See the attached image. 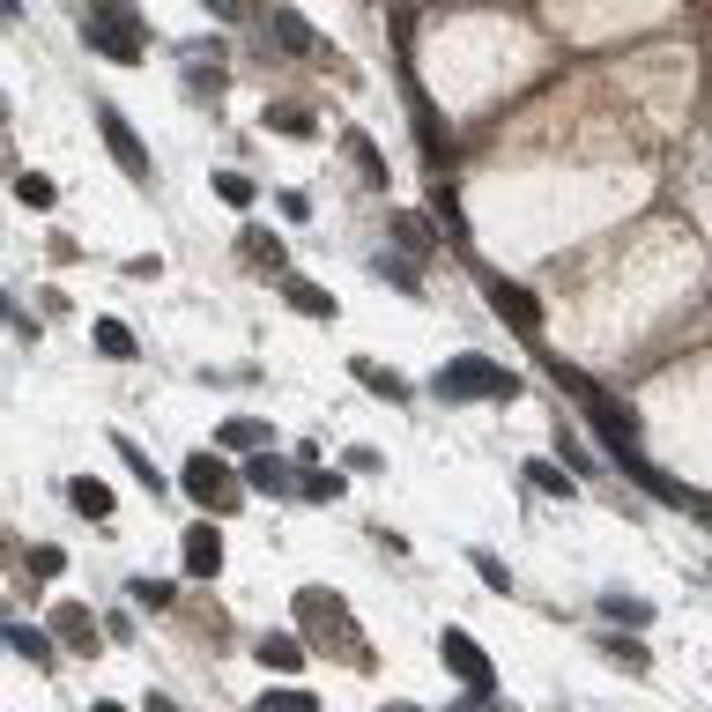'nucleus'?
<instances>
[{
	"label": "nucleus",
	"mask_w": 712,
	"mask_h": 712,
	"mask_svg": "<svg viewBox=\"0 0 712 712\" xmlns=\"http://www.w3.org/2000/svg\"><path fill=\"white\" fill-rule=\"evenodd\" d=\"M68 505H74L82 519H104V513H112V491H104V483H90V475H74V483H68Z\"/></svg>",
	"instance_id": "nucleus-10"
},
{
	"label": "nucleus",
	"mask_w": 712,
	"mask_h": 712,
	"mask_svg": "<svg viewBox=\"0 0 712 712\" xmlns=\"http://www.w3.org/2000/svg\"><path fill=\"white\" fill-rule=\"evenodd\" d=\"M0 120H8V104H0Z\"/></svg>",
	"instance_id": "nucleus-39"
},
{
	"label": "nucleus",
	"mask_w": 712,
	"mask_h": 712,
	"mask_svg": "<svg viewBox=\"0 0 712 712\" xmlns=\"http://www.w3.org/2000/svg\"><path fill=\"white\" fill-rule=\"evenodd\" d=\"M186 571H194V579H216V571H223V535L208 527V519L186 527Z\"/></svg>",
	"instance_id": "nucleus-7"
},
{
	"label": "nucleus",
	"mask_w": 712,
	"mask_h": 712,
	"mask_svg": "<svg viewBox=\"0 0 712 712\" xmlns=\"http://www.w3.org/2000/svg\"><path fill=\"white\" fill-rule=\"evenodd\" d=\"M260 661H268V668H297V661H305V639L275 631V639H260Z\"/></svg>",
	"instance_id": "nucleus-20"
},
{
	"label": "nucleus",
	"mask_w": 712,
	"mask_h": 712,
	"mask_svg": "<svg viewBox=\"0 0 712 712\" xmlns=\"http://www.w3.org/2000/svg\"><path fill=\"white\" fill-rule=\"evenodd\" d=\"M208 16H216V23H246L252 0H208Z\"/></svg>",
	"instance_id": "nucleus-32"
},
{
	"label": "nucleus",
	"mask_w": 712,
	"mask_h": 712,
	"mask_svg": "<svg viewBox=\"0 0 712 712\" xmlns=\"http://www.w3.org/2000/svg\"><path fill=\"white\" fill-rule=\"evenodd\" d=\"M0 320H8V290H0Z\"/></svg>",
	"instance_id": "nucleus-36"
},
{
	"label": "nucleus",
	"mask_w": 712,
	"mask_h": 712,
	"mask_svg": "<svg viewBox=\"0 0 712 712\" xmlns=\"http://www.w3.org/2000/svg\"><path fill=\"white\" fill-rule=\"evenodd\" d=\"M527 475H535V491H549V497H579L571 467H557V461H527Z\"/></svg>",
	"instance_id": "nucleus-17"
},
{
	"label": "nucleus",
	"mask_w": 712,
	"mask_h": 712,
	"mask_svg": "<svg viewBox=\"0 0 712 712\" xmlns=\"http://www.w3.org/2000/svg\"><path fill=\"white\" fill-rule=\"evenodd\" d=\"M246 483H252L260 497H282V491H290V467H282L268 445H260V453H252V467H246Z\"/></svg>",
	"instance_id": "nucleus-9"
},
{
	"label": "nucleus",
	"mask_w": 712,
	"mask_h": 712,
	"mask_svg": "<svg viewBox=\"0 0 712 712\" xmlns=\"http://www.w3.org/2000/svg\"><path fill=\"white\" fill-rule=\"evenodd\" d=\"M379 275H386L393 290H409V297H423V275L409 268V260H379Z\"/></svg>",
	"instance_id": "nucleus-26"
},
{
	"label": "nucleus",
	"mask_w": 712,
	"mask_h": 712,
	"mask_svg": "<svg viewBox=\"0 0 712 712\" xmlns=\"http://www.w3.org/2000/svg\"><path fill=\"white\" fill-rule=\"evenodd\" d=\"M393 712H416V705H393Z\"/></svg>",
	"instance_id": "nucleus-38"
},
{
	"label": "nucleus",
	"mask_w": 712,
	"mask_h": 712,
	"mask_svg": "<svg viewBox=\"0 0 712 712\" xmlns=\"http://www.w3.org/2000/svg\"><path fill=\"white\" fill-rule=\"evenodd\" d=\"M491 305L505 312V327H513V334H541V305H535L527 290H513V282H497V275H491Z\"/></svg>",
	"instance_id": "nucleus-6"
},
{
	"label": "nucleus",
	"mask_w": 712,
	"mask_h": 712,
	"mask_svg": "<svg viewBox=\"0 0 712 712\" xmlns=\"http://www.w3.org/2000/svg\"><path fill=\"white\" fill-rule=\"evenodd\" d=\"M282 297H290L297 312H312V320H334V297H327L320 282H297V275H290V282H282Z\"/></svg>",
	"instance_id": "nucleus-12"
},
{
	"label": "nucleus",
	"mask_w": 712,
	"mask_h": 712,
	"mask_svg": "<svg viewBox=\"0 0 712 712\" xmlns=\"http://www.w3.org/2000/svg\"><path fill=\"white\" fill-rule=\"evenodd\" d=\"M8 646H16L23 661H52V639H45V631H30V623H8Z\"/></svg>",
	"instance_id": "nucleus-21"
},
{
	"label": "nucleus",
	"mask_w": 712,
	"mask_h": 712,
	"mask_svg": "<svg viewBox=\"0 0 712 712\" xmlns=\"http://www.w3.org/2000/svg\"><path fill=\"white\" fill-rule=\"evenodd\" d=\"M97 134H104V148L126 164V178H134V186H148V172H156V164H148V142L120 120V112H112V104H97Z\"/></svg>",
	"instance_id": "nucleus-3"
},
{
	"label": "nucleus",
	"mask_w": 712,
	"mask_h": 712,
	"mask_svg": "<svg viewBox=\"0 0 712 712\" xmlns=\"http://www.w3.org/2000/svg\"><path fill=\"white\" fill-rule=\"evenodd\" d=\"M475 571H483V579H491V587H497V594H505V587H513V571H505V565H497V557H491V549H475Z\"/></svg>",
	"instance_id": "nucleus-29"
},
{
	"label": "nucleus",
	"mask_w": 712,
	"mask_h": 712,
	"mask_svg": "<svg viewBox=\"0 0 712 712\" xmlns=\"http://www.w3.org/2000/svg\"><path fill=\"white\" fill-rule=\"evenodd\" d=\"M275 38H282V45H290V52H327L320 38H312V23H305V16H290V8L275 16Z\"/></svg>",
	"instance_id": "nucleus-16"
},
{
	"label": "nucleus",
	"mask_w": 712,
	"mask_h": 712,
	"mask_svg": "<svg viewBox=\"0 0 712 712\" xmlns=\"http://www.w3.org/2000/svg\"><path fill=\"white\" fill-rule=\"evenodd\" d=\"M393 246H401V252H416V260H423V246H431V223H423L416 208H409V216H393Z\"/></svg>",
	"instance_id": "nucleus-19"
},
{
	"label": "nucleus",
	"mask_w": 712,
	"mask_h": 712,
	"mask_svg": "<svg viewBox=\"0 0 712 712\" xmlns=\"http://www.w3.org/2000/svg\"><path fill=\"white\" fill-rule=\"evenodd\" d=\"M216 445H223V453H260V445H268V431H260V423H238V416H230V423L216 431Z\"/></svg>",
	"instance_id": "nucleus-15"
},
{
	"label": "nucleus",
	"mask_w": 712,
	"mask_h": 712,
	"mask_svg": "<svg viewBox=\"0 0 712 712\" xmlns=\"http://www.w3.org/2000/svg\"><path fill=\"white\" fill-rule=\"evenodd\" d=\"M186 491L200 497V505H238V483H230V467H223V453H194L186 461Z\"/></svg>",
	"instance_id": "nucleus-5"
},
{
	"label": "nucleus",
	"mask_w": 712,
	"mask_h": 712,
	"mask_svg": "<svg viewBox=\"0 0 712 712\" xmlns=\"http://www.w3.org/2000/svg\"><path fill=\"white\" fill-rule=\"evenodd\" d=\"M90 342H97V357H112V364H126V357H134V334H126L120 320H97V327H90Z\"/></svg>",
	"instance_id": "nucleus-14"
},
{
	"label": "nucleus",
	"mask_w": 712,
	"mask_h": 712,
	"mask_svg": "<svg viewBox=\"0 0 712 712\" xmlns=\"http://www.w3.org/2000/svg\"><path fill=\"white\" fill-rule=\"evenodd\" d=\"M30 571H38V579H52V571H68V557H60V549H30Z\"/></svg>",
	"instance_id": "nucleus-33"
},
{
	"label": "nucleus",
	"mask_w": 712,
	"mask_h": 712,
	"mask_svg": "<svg viewBox=\"0 0 712 712\" xmlns=\"http://www.w3.org/2000/svg\"><path fill=\"white\" fill-rule=\"evenodd\" d=\"M246 252L260 260V268H275V260H282V252H275V230H246Z\"/></svg>",
	"instance_id": "nucleus-28"
},
{
	"label": "nucleus",
	"mask_w": 712,
	"mask_h": 712,
	"mask_svg": "<svg viewBox=\"0 0 712 712\" xmlns=\"http://www.w3.org/2000/svg\"><path fill=\"white\" fill-rule=\"evenodd\" d=\"M60 631L74 639V653H97V616L90 609H60Z\"/></svg>",
	"instance_id": "nucleus-18"
},
{
	"label": "nucleus",
	"mask_w": 712,
	"mask_h": 712,
	"mask_svg": "<svg viewBox=\"0 0 712 712\" xmlns=\"http://www.w3.org/2000/svg\"><path fill=\"white\" fill-rule=\"evenodd\" d=\"M268 126H275V134H297V142H312V134H320V120H312L305 104H268Z\"/></svg>",
	"instance_id": "nucleus-11"
},
{
	"label": "nucleus",
	"mask_w": 712,
	"mask_h": 712,
	"mask_svg": "<svg viewBox=\"0 0 712 712\" xmlns=\"http://www.w3.org/2000/svg\"><path fill=\"white\" fill-rule=\"evenodd\" d=\"M601 616H609V623H646V601H631V594H601Z\"/></svg>",
	"instance_id": "nucleus-23"
},
{
	"label": "nucleus",
	"mask_w": 712,
	"mask_h": 712,
	"mask_svg": "<svg viewBox=\"0 0 712 712\" xmlns=\"http://www.w3.org/2000/svg\"><path fill=\"white\" fill-rule=\"evenodd\" d=\"M82 38H90L104 60H142V45H148L142 16H90V23H82Z\"/></svg>",
	"instance_id": "nucleus-2"
},
{
	"label": "nucleus",
	"mask_w": 712,
	"mask_h": 712,
	"mask_svg": "<svg viewBox=\"0 0 712 712\" xmlns=\"http://www.w3.org/2000/svg\"><path fill=\"white\" fill-rule=\"evenodd\" d=\"M260 712H320V698H312V690H268Z\"/></svg>",
	"instance_id": "nucleus-24"
},
{
	"label": "nucleus",
	"mask_w": 712,
	"mask_h": 712,
	"mask_svg": "<svg viewBox=\"0 0 712 712\" xmlns=\"http://www.w3.org/2000/svg\"><path fill=\"white\" fill-rule=\"evenodd\" d=\"M134 594H142V609H164V601H172V587H156V579H134Z\"/></svg>",
	"instance_id": "nucleus-34"
},
{
	"label": "nucleus",
	"mask_w": 712,
	"mask_h": 712,
	"mask_svg": "<svg viewBox=\"0 0 712 712\" xmlns=\"http://www.w3.org/2000/svg\"><path fill=\"white\" fill-rule=\"evenodd\" d=\"M357 379H364L379 401H409V379H393L386 364H371V357H357Z\"/></svg>",
	"instance_id": "nucleus-13"
},
{
	"label": "nucleus",
	"mask_w": 712,
	"mask_h": 712,
	"mask_svg": "<svg viewBox=\"0 0 712 712\" xmlns=\"http://www.w3.org/2000/svg\"><path fill=\"white\" fill-rule=\"evenodd\" d=\"M112 445H120V461L134 467V475H142V491H164V475H156V461H148L142 445H134V438H112Z\"/></svg>",
	"instance_id": "nucleus-22"
},
{
	"label": "nucleus",
	"mask_w": 712,
	"mask_h": 712,
	"mask_svg": "<svg viewBox=\"0 0 712 712\" xmlns=\"http://www.w3.org/2000/svg\"><path fill=\"white\" fill-rule=\"evenodd\" d=\"M601 653H616V661H623V668H646V646H639V639H609V646H601Z\"/></svg>",
	"instance_id": "nucleus-31"
},
{
	"label": "nucleus",
	"mask_w": 712,
	"mask_h": 712,
	"mask_svg": "<svg viewBox=\"0 0 712 712\" xmlns=\"http://www.w3.org/2000/svg\"><path fill=\"white\" fill-rule=\"evenodd\" d=\"M438 646H445V668H453V675H461V683L475 690V698H491V690H497V668H491V653H483V646L467 639V631H445Z\"/></svg>",
	"instance_id": "nucleus-4"
},
{
	"label": "nucleus",
	"mask_w": 712,
	"mask_h": 712,
	"mask_svg": "<svg viewBox=\"0 0 712 712\" xmlns=\"http://www.w3.org/2000/svg\"><path fill=\"white\" fill-rule=\"evenodd\" d=\"M16 194H23V208H52V178L23 172V186H16Z\"/></svg>",
	"instance_id": "nucleus-27"
},
{
	"label": "nucleus",
	"mask_w": 712,
	"mask_h": 712,
	"mask_svg": "<svg viewBox=\"0 0 712 712\" xmlns=\"http://www.w3.org/2000/svg\"><path fill=\"white\" fill-rule=\"evenodd\" d=\"M90 712H120V705H90Z\"/></svg>",
	"instance_id": "nucleus-37"
},
{
	"label": "nucleus",
	"mask_w": 712,
	"mask_h": 712,
	"mask_svg": "<svg viewBox=\"0 0 712 712\" xmlns=\"http://www.w3.org/2000/svg\"><path fill=\"white\" fill-rule=\"evenodd\" d=\"M216 194L230 200V208H252V200H260V186H252V178H238V172H216Z\"/></svg>",
	"instance_id": "nucleus-25"
},
{
	"label": "nucleus",
	"mask_w": 712,
	"mask_h": 712,
	"mask_svg": "<svg viewBox=\"0 0 712 712\" xmlns=\"http://www.w3.org/2000/svg\"><path fill=\"white\" fill-rule=\"evenodd\" d=\"M305 497H320V505H327V497H342V475H327V467H320V475H305Z\"/></svg>",
	"instance_id": "nucleus-30"
},
{
	"label": "nucleus",
	"mask_w": 712,
	"mask_h": 712,
	"mask_svg": "<svg viewBox=\"0 0 712 712\" xmlns=\"http://www.w3.org/2000/svg\"><path fill=\"white\" fill-rule=\"evenodd\" d=\"M431 393L438 401H475V393H491V401H513V371H497V364H483V357H453V364L431 379Z\"/></svg>",
	"instance_id": "nucleus-1"
},
{
	"label": "nucleus",
	"mask_w": 712,
	"mask_h": 712,
	"mask_svg": "<svg viewBox=\"0 0 712 712\" xmlns=\"http://www.w3.org/2000/svg\"><path fill=\"white\" fill-rule=\"evenodd\" d=\"M0 16H16V0H0Z\"/></svg>",
	"instance_id": "nucleus-35"
},
{
	"label": "nucleus",
	"mask_w": 712,
	"mask_h": 712,
	"mask_svg": "<svg viewBox=\"0 0 712 712\" xmlns=\"http://www.w3.org/2000/svg\"><path fill=\"white\" fill-rule=\"evenodd\" d=\"M342 148H349V164L364 172V186H371V194H379V186H386V156H379V142H371V134H357V126H349V134H342Z\"/></svg>",
	"instance_id": "nucleus-8"
}]
</instances>
